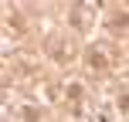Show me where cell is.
<instances>
[{
  "label": "cell",
  "mask_w": 129,
  "mask_h": 122,
  "mask_svg": "<svg viewBox=\"0 0 129 122\" xmlns=\"http://www.w3.org/2000/svg\"><path fill=\"white\" fill-rule=\"evenodd\" d=\"M119 105H122V112H129V95H122V98H119Z\"/></svg>",
  "instance_id": "2"
},
{
  "label": "cell",
  "mask_w": 129,
  "mask_h": 122,
  "mask_svg": "<svg viewBox=\"0 0 129 122\" xmlns=\"http://www.w3.org/2000/svg\"><path fill=\"white\" fill-rule=\"evenodd\" d=\"M88 64H95V68H105V58L99 51H88Z\"/></svg>",
  "instance_id": "1"
}]
</instances>
